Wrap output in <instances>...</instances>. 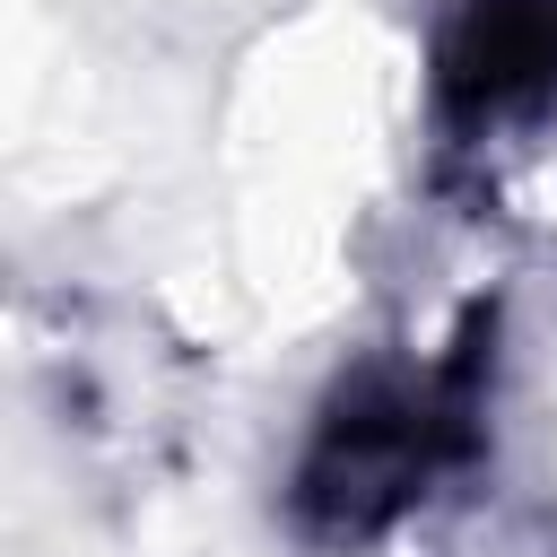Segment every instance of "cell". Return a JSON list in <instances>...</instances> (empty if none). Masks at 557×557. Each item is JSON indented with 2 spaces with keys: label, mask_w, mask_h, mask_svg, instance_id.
Wrapping results in <instances>:
<instances>
[{
  "label": "cell",
  "mask_w": 557,
  "mask_h": 557,
  "mask_svg": "<svg viewBox=\"0 0 557 557\" xmlns=\"http://www.w3.org/2000/svg\"><path fill=\"white\" fill-rule=\"evenodd\" d=\"M470 418H479L470 357L435 366L418 383H400V374L348 383L322 409V426H313V444L296 461V522H305V540L357 548V540L392 531L426 496V479L470 444Z\"/></svg>",
  "instance_id": "6da1fadb"
},
{
  "label": "cell",
  "mask_w": 557,
  "mask_h": 557,
  "mask_svg": "<svg viewBox=\"0 0 557 557\" xmlns=\"http://www.w3.org/2000/svg\"><path fill=\"white\" fill-rule=\"evenodd\" d=\"M435 96L453 122L557 104V0H453L435 26Z\"/></svg>",
  "instance_id": "7a4b0ae2"
}]
</instances>
